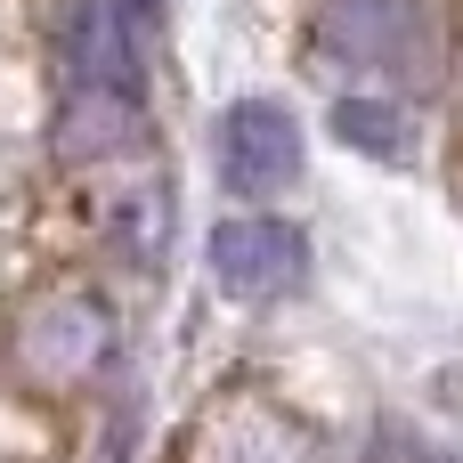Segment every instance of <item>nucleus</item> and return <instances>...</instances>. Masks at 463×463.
Here are the masks:
<instances>
[{"instance_id": "423d86ee", "label": "nucleus", "mask_w": 463, "mask_h": 463, "mask_svg": "<svg viewBox=\"0 0 463 463\" xmlns=\"http://www.w3.org/2000/svg\"><path fill=\"white\" fill-rule=\"evenodd\" d=\"M334 138H342V146H358V155L399 163V155H407V114H399V106H383V98H342V106H334Z\"/></svg>"}, {"instance_id": "f257e3e1", "label": "nucleus", "mask_w": 463, "mask_h": 463, "mask_svg": "<svg viewBox=\"0 0 463 463\" xmlns=\"http://www.w3.org/2000/svg\"><path fill=\"white\" fill-rule=\"evenodd\" d=\"M203 260H212V285L228 301H285L309 277V244L285 220H220Z\"/></svg>"}, {"instance_id": "20e7f679", "label": "nucleus", "mask_w": 463, "mask_h": 463, "mask_svg": "<svg viewBox=\"0 0 463 463\" xmlns=\"http://www.w3.org/2000/svg\"><path fill=\"white\" fill-rule=\"evenodd\" d=\"M24 358H33L49 383H73L81 366L106 358V309H98V301H49V309L24 326Z\"/></svg>"}, {"instance_id": "7ed1b4c3", "label": "nucleus", "mask_w": 463, "mask_h": 463, "mask_svg": "<svg viewBox=\"0 0 463 463\" xmlns=\"http://www.w3.org/2000/svg\"><path fill=\"white\" fill-rule=\"evenodd\" d=\"M65 81L73 98H138V41L114 0H73L65 16Z\"/></svg>"}, {"instance_id": "39448f33", "label": "nucleus", "mask_w": 463, "mask_h": 463, "mask_svg": "<svg viewBox=\"0 0 463 463\" xmlns=\"http://www.w3.org/2000/svg\"><path fill=\"white\" fill-rule=\"evenodd\" d=\"M407 33H415V0H334L326 8V49L350 65H391Z\"/></svg>"}, {"instance_id": "f03ea898", "label": "nucleus", "mask_w": 463, "mask_h": 463, "mask_svg": "<svg viewBox=\"0 0 463 463\" xmlns=\"http://www.w3.org/2000/svg\"><path fill=\"white\" fill-rule=\"evenodd\" d=\"M220 179L236 195H277L301 179V122L269 98H244L220 114Z\"/></svg>"}]
</instances>
